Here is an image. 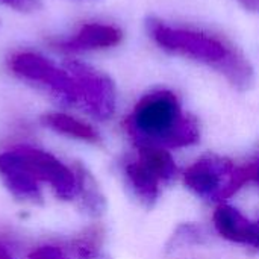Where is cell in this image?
<instances>
[{
	"instance_id": "8992f818",
	"label": "cell",
	"mask_w": 259,
	"mask_h": 259,
	"mask_svg": "<svg viewBox=\"0 0 259 259\" xmlns=\"http://www.w3.org/2000/svg\"><path fill=\"white\" fill-rule=\"evenodd\" d=\"M41 121L46 127L50 131L73 138V140H80V141H96L97 140V132L96 129L85 123L83 120L70 115L67 112H47L41 117Z\"/></svg>"
},
{
	"instance_id": "5b68a950",
	"label": "cell",
	"mask_w": 259,
	"mask_h": 259,
	"mask_svg": "<svg viewBox=\"0 0 259 259\" xmlns=\"http://www.w3.org/2000/svg\"><path fill=\"white\" fill-rule=\"evenodd\" d=\"M123 39V32L114 24L90 21L82 24L71 36L62 38L56 47L67 53L99 52L118 46Z\"/></svg>"
},
{
	"instance_id": "9c48e42d",
	"label": "cell",
	"mask_w": 259,
	"mask_h": 259,
	"mask_svg": "<svg viewBox=\"0 0 259 259\" xmlns=\"http://www.w3.org/2000/svg\"><path fill=\"white\" fill-rule=\"evenodd\" d=\"M247 11L259 12V0H238Z\"/></svg>"
},
{
	"instance_id": "3957f363",
	"label": "cell",
	"mask_w": 259,
	"mask_h": 259,
	"mask_svg": "<svg viewBox=\"0 0 259 259\" xmlns=\"http://www.w3.org/2000/svg\"><path fill=\"white\" fill-rule=\"evenodd\" d=\"M8 65L18 79L41 88L56 102L67 106L77 105L76 90L70 73L65 67H59L50 58L38 52L21 50L9 58Z\"/></svg>"
},
{
	"instance_id": "7a4b0ae2",
	"label": "cell",
	"mask_w": 259,
	"mask_h": 259,
	"mask_svg": "<svg viewBox=\"0 0 259 259\" xmlns=\"http://www.w3.org/2000/svg\"><path fill=\"white\" fill-rule=\"evenodd\" d=\"M127 124L134 135L150 143L188 141L196 135L194 123L184 114L178 97L168 90H155L141 97Z\"/></svg>"
},
{
	"instance_id": "277c9868",
	"label": "cell",
	"mask_w": 259,
	"mask_h": 259,
	"mask_svg": "<svg viewBox=\"0 0 259 259\" xmlns=\"http://www.w3.org/2000/svg\"><path fill=\"white\" fill-rule=\"evenodd\" d=\"M64 67L73 79L77 106H82L96 118H109L115 111L117 97L115 85L111 77L93 65L77 59L65 61Z\"/></svg>"
},
{
	"instance_id": "ba28073f",
	"label": "cell",
	"mask_w": 259,
	"mask_h": 259,
	"mask_svg": "<svg viewBox=\"0 0 259 259\" xmlns=\"http://www.w3.org/2000/svg\"><path fill=\"white\" fill-rule=\"evenodd\" d=\"M0 3L24 14L36 12L41 8V0H0Z\"/></svg>"
},
{
	"instance_id": "52a82bcc",
	"label": "cell",
	"mask_w": 259,
	"mask_h": 259,
	"mask_svg": "<svg viewBox=\"0 0 259 259\" xmlns=\"http://www.w3.org/2000/svg\"><path fill=\"white\" fill-rule=\"evenodd\" d=\"M27 259H70V256L65 253L64 247L46 244L33 249V252L29 255Z\"/></svg>"
},
{
	"instance_id": "6da1fadb",
	"label": "cell",
	"mask_w": 259,
	"mask_h": 259,
	"mask_svg": "<svg viewBox=\"0 0 259 259\" xmlns=\"http://www.w3.org/2000/svg\"><path fill=\"white\" fill-rule=\"evenodd\" d=\"M146 29L164 52L208 65L237 88L250 87L253 68L246 55L226 36L196 27L173 26L156 17L147 18Z\"/></svg>"
}]
</instances>
